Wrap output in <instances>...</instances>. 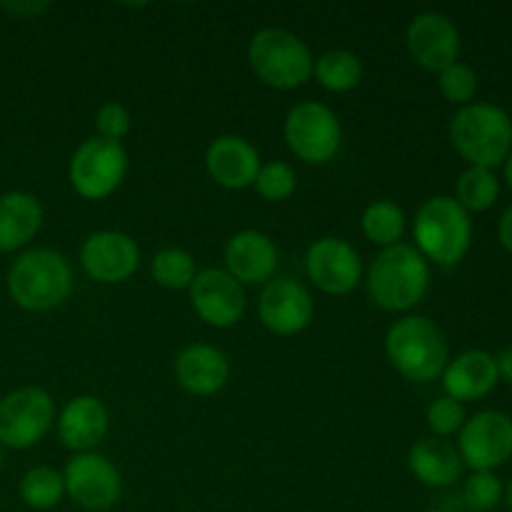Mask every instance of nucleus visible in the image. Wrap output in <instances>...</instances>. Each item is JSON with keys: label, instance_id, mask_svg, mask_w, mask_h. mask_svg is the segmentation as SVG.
<instances>
[{"label": "nucleus", "instance_id": "obj_1", "mask_svg": "<svg viewBox=\"0 0 512 512\" xmlns=\"http://www.w3.org/2000/svg\"><path fill=\"white\" fill-rule=\"evenodd\" d=\"M455 150L475 168H498L512 148V120L493 103H470L455 113L450 123Z\"/></svg>", "mask_w": 512, "mask_h": 512}, {"label": "nucleus", "instance_id": "obj_2", "mask_svg": "<svg viewBox=\"0 0 512 512\" xmlns=\"http://www.w3.org/2000/svg\"><path fill=\"white\" fill-rule=\"evenodd\" d=\"M73 288L68 260L50 248H35L20 255L8 273V290L15 305L30 313L53 310Z\"/></svg>", "mask_w": 512, "mask_h": 512}, {"label": "nucleus", "instance_id": "obj_3", "mask_svg": "<svg viewBox=\"0 0 512 512\" xmlns=\"http://www.w3.org/2000/svg\"><path fill=\"white\" fill-rule=\"evenodd\" d=\"M430 283V268L413 245H390L370 268V295L385 310H410L423 300Z\"/></svg>", "mask_w": 512, "mask_h": 512}, {"label": "nucleus", "instance_id": "obj_4", "mask_svg": "<svg viewBox=\"0 0 512 512\" xmlns=\"http://www.w3.org/2000/svg\"><path fill=\"white\" fill-rule=\"evenodd\" d=\"M388 358L413 383H430L448 368V340L428 318H403L385 338Z\"/></svg>", "mask_w": 512, "mask_h": 512}, {"label": "nucleus", "instance_id": "obj_5", "mask_svg": "<svg viewBox=\"0 0 512 512\" xmlns=\"http://www.w3.org/2000/svg\"><path fill=\"white\" fill-rule=\"evenodd\" d=\"M470 215L463 205L448 195H435L415 218V243L423 258L438 265H455L465 258L470 248Z\"/></svg>", "mask_w": 512, "mask_h": 512}, {"label": "nucleus", "instance_id": "obj_6", "mask_svg": "<svg viewBox=\"0 0 512 512\" xmlns=\"http://www.w3.org/2000/svg\"><path fill=\"white\" fill-rule=\"evenodd\" d=\"M253 73L265 85L278 90H295L313 75L310 48L295 33L283 28H265L253 35L248 48Z\"/></svg>", "mask_w": 512, "mask_h": 512}, {"label": "nucleus", "instance_id": "obj_7", "mask_svg": "<svg viewBox=\"0 0 512 512\" xmlns=\"http://www.w3.org/2000/svg\"><path fill=\"white\" fill-rule=\"evenodd\" d=\"M340 120L328 105L323 103H300L295 105L285 120V140L288 148L300 160L310 165H323L340 150Z\"/></svg>", "mask_w": 512, "mask_h": 512}, {"label": "nucleus", "instance_id": "obj_8", "mask_svg": "<svg viewBox=\"0 0 512 512\" xmlns=\"http://www.w3.org/2000/svg\"><path fill=\"white\" fill-rule=\"evenodd\" d=\"M128 170L123 145L103 138H88L70 160V183L75 193L88 200H103L118 190Z\"/></svg>", "mask_w": 512, "mask_h": 512}, {"label": "nucleus", "instance_id": "obj_9", "mask_svg": "<svg viewBox=\"0 0 512 512\" xmlns=\"http://www.w3.org/2000/svg\"><path fill=\"white\" fill-rule=\"evenodd\" d=\"M55 405L45 390L20 388L0 400V443L23 450L38 443L50 430Z\"/></svg>", "mask_w": 512, "mask_h": 512}, {"label": "nucleus", "instance_id": "obj_10", "mask_svg": "<svg viewBox=\"0 0 512 512\" xmlns=\"http://www.w3.org/2000/svg\"><path fill=\"white\" fill-rule=\"evenodd\" d=\"M458 453L473 473H493L512 455V420L500 410H483L460 428Z\"/></svg>", "mask_w": 512, "mask_h": 512}, {"label": "nucleus", "instance_id": "obj_11", "mask_svg": "<svg viewBox=\"0 0 512 512\" xmlns=\"http://www.w3.org/2000/svg\"><path fill=\"white\" fill-rule=\"evenodd\" d=\"M65 493L85 510L113 508L123 493L118 468L108 458L95 453H80L65 468Z\"/></svg>", "mask_w": 512, "mask_h": 512}, {"label": "nucleus", "instance_id": "obj_12", "mask_svg": "<svg viewBox=\"0 0 512 512\" xmlns=\"http://www.w3.org/2000/svg\"><path fill=\"white\" fill-rule=\"evenodd\" d=\"M408 50L420 68L443 73L460 55V33L453 20L443 13H420L408 25Z\"/></svg>", "mask_w": 512, "mask_h": 512}, {"label": "nucleus", "instance_id": "obj_13", "mask_svg": "<svg viewBox=\"0 0 512 512\" xmlns=\"http://www.w3.org/2000/svg\"><path fill=\"white\" fill-rule=\"evenodd\" d=\"M190 303L208 325L230 328L245 313L243 285L228 270H203L190 283Z\"/></svg>", "mask_w": 512, "mask_h": 512}, {"label": "nucleus", "instance_id": "obj_14", "mask_svg": "<svg viewBox=\"0 0 512 512\" xmlns=\"http://www.w3.org/2000/svg\"><path fill=\"white\" fill-rule=\"evenodd\" d=\"M80 265L98 283H123L138 270L140 250L130 235L100 230L83 243Z\"/></svg>", "mask_w": 512, "mask_h": 512}, {"label": "nucleus", "instance_id": "obj_15", "mask_svg": "<svg viewBox=\"0 0 512 512\" xmlns=\"http://www.w3.org/2000/svg\"><path fill=\"white\" fill-rule=\"evenodd\" d=\"M308 275L323 293L345 295L360 283L363 263L360 255L348 240L320 238L308 250Z\"/></svg>", "mask_w": 512, "mask_h": 512}, {"label": "nucleus", "instance_id": "obj_16", "mask_svg": "<svg viewBox=\"0 0 512 512\" xmlns=\"http://www.w3.org/2000/svg\"><path fill=\"white\" fill-rule=\"evenodd\" d=\"M265 328L278 335H295L313 318V298L308 288L295 280H273L263 288L258 303Z\"/></svg>", "mask_w": 512, "mask_h": 512}, {"label": "nucleus", "instance_id": "obj_17", "mask_svg": "<svg viewBox=\"0 0 512 512\" xmlns=\"http://www.w3.org/2000/svg\"><path fill=\"white\" fill-rule=\"evenodd\" d=\"M205 168L210 178L228 190H243L255 183L260 170V155L253 145L238 135H223L213 140L205 153Z\"/></svg>", "mask_w": 512, "mask_h": 512}, {"label": "nucleus", "instance_id": "obj_18", "mask_svg": "<svg viewBox=\"0 0 512 512\" xmlns=\"http://www.w3.org/2000/svg\"><path fill=\"white\" fill-rule=\"evenodd\" d=\"M225 265L240 285L265 283L275 273L278 250L268 235L258 233V230H243L225 245Z\"/></svg>", "mask_w": 512, "mask_h": 512}, {"label": "nucleus", "instance_id": "obj_19", "mask_svg": "<svg viewBox=\"0 0 512 512\" xmlns=\"http://www.w3.org/2000/svg\"><path fill=\"white\" fill-rule=\"evenodd\" d=\"M443 373L445 393H448V398L458 400V403L485 398L488 393H493L500 380L498 363L485 350H468V353L458 355L453 363H448Z\"/></svg>", "mask_w": 512, "mask_h": 512}, {"label": "nucleus", "instance_id": "obj_20", "mask_svg": "<svg viewBox=\"0 0 512 512\" xmlns=\"http://www.w3.org/2000/svg\"><path fill=\"white\" fill-rule=\"evenodd\" d=\"M108 433V408L93 395H78L63 408L58 420V435L65 448L75 453H90Z\"/></svg>", "mask_w": 512, "mask_h": 512}, {"label": "nucleus", "instance_id": "obj_21", "mask_svg": "<svg viewBox=\"0 0 512 512\" xmlns=\"http://www.w3.org/2000/svg\"><path fill=\"white\" fill-rule=\"evenodd\" d=\"M228 358L213 345H190L175 360L180 388L193 395H213L228 383Z\"/></svg>", "mask_w": 512, "mask_h": 512}, {"label": "nucleus", "instance_id": "obj_22", "mask_svg": "<svg viewBox=\"0 0 512 512\" xmlns=\"http://www.w3.org/2000/svg\"><path fill=\"white\" fill-rule=\"evenodd\" d=\"M43 225V205L30 193L0 195V253L23 248Z\"/></svg>", "mask_w": 512, "mask_h": 512}, {"label": "nucleus", "instance_id": "obj_23", "mask_svg": "<svg viewBox=\"0 0 512 512\" xmlns=\"http://www.w3.org/2000/svg\"><path fill=\"white\" fill-rule=\"evenodd\" d=\"M408 465L415 478L428 488H448L463 475V458L458 450L445 440H420L408 455Z\"/></svg>", "mask_w": 512, "mask_h": 512}, {"label": "nucleus", "instance_id": "obj_24", "mask_svg": "<svg viewBox=\"0 0 512 512\" xmlns=\"http://www.w3.org/2000/svg\"><path fill=\"white\" fill-rule=\"evenodd\" d=\"M313 73L318 83L330 93H348V90L358 88L360 78H363V63L350 50H328L315 60Z\"/></svg>", "mask_w": 512, "mask_h": 512}, {"label": "nucleus", "instance_id": "obj_25", "mask_svg": "<svg viewBox=\"0 0 512 512\" xmlns=\"http://www.w3.org/2000/svg\"><path fill=\"white\" fill-rule=\"evenodd\" d=\"M405 230V215L390 200H375L363 213V233L375 245H398Z\"/></svg>", "mask_w": 512, "mask_h": 512}, {"label": "nucleus", "instance_id": "obj_26", "mask_svg": "<svg viewBox=\"0 0 512 512\" xmlns=\"http://www.w3.org/2000/svg\"><path fill=\"white\" fill-rule=\"evenodd\" d=\"M65 480L53 468H33L20 480V498L33 510H50L63 500Z\"/></svg>", "mask_w": 512, "mask_h": 512}, {"label": "nucleus", "instance_id": "obj_27", "mask_svg": "<svg viewBox=\"0 0 512 512\" xmlns=\"http://www.w3.org/2000/svg\"><path fill=\"white\" fill-rule=\"evenodd\" d=\"M500 195V183L495 178L493 170L488 168H475L470 165L458 180V203L463 205L465 210H473V213H480V210L493 208L495 200Z\"/></svg>", "mask_w": 512, "mask_h": 512}, {"label": "nucleus", "instance_id": "obj_28", "mask_svg": "<svg viewBox=\"0 0 512 512\" xmlns=\"http://www.w3.org/2000/svg\"><path fill=\"white\" fill-rule=\"evenodd\" d=\"M150 270H153L155 283L168 290H185L195 280V260L190 258V253L178 248L160 250Z\"/></svg>", "mask_w": 512, "mask_h": 512}, {"label": "nucleus", "instance_id": "obj_29", "mask_svg": "<svg viewBox=\"0 0 512 512\" xmlns=\"http://www.w3.org/2000/svg\"><path fill=\"white\" fill-rule=\"evenodd\" d=\"M295 185H298L295 170L290 168L288 163H280V160L260 165L258 178H255V190H258L265 200H273V203L288 200L290 195L295 193Z\"/></svg>", "mask_w": 512, "mask_h": 512}, {"label": "nucleus", "instance_id": "obj_30", "mask_svg": "<svg viewBox=\"0 0 512 512\" xmlns=\"http://www.w3.org/2000/svg\"><path fill=\"white\" fill-rule=\"evenodd\" d=\"M438 85L445 100L458 105H470V100L478 93V73L470 65L453 63L443 73H438Z\"/></svg>", "mask_w": 512, "mask_h": 512}, {"label": "nucleus", "instance_id": "obj_31", "mask_svg": "<svg viewBox=\"0 0 512 512\" xmlns=\"http://www.w3.org/2000/svg\"><path fill=\"white\" fill-rule=\"evenodd\" d=\"M463 500L475 512L495 510L503 500V483L493 473H473L465 480Z\"/></svg>", "mask_w": 512, "mask_h": 512}, {"label": "nucleus", "instance_id": "obj_32", "mask_svg": "<svg viewBox=\"0 0 512 512\" xmlns=\"http://www.w3.org/2000/svg\"><path fill=\"white\" fill-rule=\"evenodd\" d=\"M428 425L435 435H440V438L458 433L465 425L463 403L448 398V395H445V398H438L428 408Z\"/></svg>", "mask_w": 512, "mask_h": 512}, {"label": "nucleus", "instance_id": "obj_33", "mask_svg": "<svg viewBox=\"0 0 512 512\" xmlns=\"http://www.w3.org/2000/svg\"><path fill=\"white\" fill-rule=\"evenodd\" d=\"M130 123H133V118L123 103H105L95 115L98 138L110 140V143H120L130 133Z\"/></svg>", "mask_w": 512, "mask_h": 512}, {"label": "nucleus", "instance_id": "obj_34", "mask_svg": "<svg viewBox=\"0 0 512 512\" xmlns=\"http://www.w3.org/2000/svg\"><path fill=\"white\" fill-rule=\"evenodd\" d=\"M498 238H500V243H503V248L508 250V253H512V205L505 210L503 218H500Z\"/></svg>", "mask_w": 512, "mask_h": 512}, {"label": "nucleus", "instance_id": "obj_35", "mask_svg": "<svg viewBox=\"0 0 512 512\" xmlns=\"http://www.w3.org/2000/svg\"><path fill=\"white\" fill-rule=\"evenodd\" d=\"M3 8L15 15H38L48 8V3H5Z\"/></svg>", "mask_w": 512, "mask_h": 512}, {"label": "nucleus", "instance_id": "obj_36", "mask_svg": "<svg viewBox=\"0 0 512 512\" xmlns=\"http://www.w3.org/2000/svg\"><path fill=\"white\" fill-rule=\"evenodd\" d=\"M495 363H498V370L500 375H505V378L512 380V348L505 350L500 358H495Z\"/></svg>", "mask_w": 512, "mask_h": 512}, {"label": "nucleus", "instance_id": "obj_37", "mask_svg": "<svg viewBox=\"0 0 512 512\" xmlns=\"http://www.w3.org/2000/svg\"><path fill=\"white\" fill-rule=\"evenodd\" d=\"M505 180H508V185L512 188V155H508V160H505Z\"/></svg>", "mask_w": 512, "mask_h": 512}, {"label": "nucleus", "instance_id": "obj_38", "mask_svg": "<svg viewBox=\"0 0 512 512\" xmlns=\"http://www.w3.org/2000/svg\"><path fill=\"white\" fill-rule=\"evenodd\" d=\"M508 505H510V510H512V483L508 485Z\"/></svg>", "mask_w": 512, "mask_h": 512}, {"label": "nucleus", "instance_id": "obj_39", "mask_svg": "<svg viewBox=\"0 0 512 512\" xmlns=\"http://www.w3.org/2000/svg\"><path fill=\"white\" fill-rule=\"evenodd\" d=\"M0 468H3V453H0Z\"/></svg>", "mask_w": 512, "mask_h": 512}, {"label": "nucleus", "instance_id": "obj_40", "mask_svg": "<svg viewBox=\"0 0 512 512\" xmlns=\"http://www.w3.org/2000/svg\"><path fill=\"white\" fill-rule=\"evenodd\" d=\"M428 512H448V510H428Z\"/></svg>", "mask_w": 512, "mask_h": 512}]
</instances>
